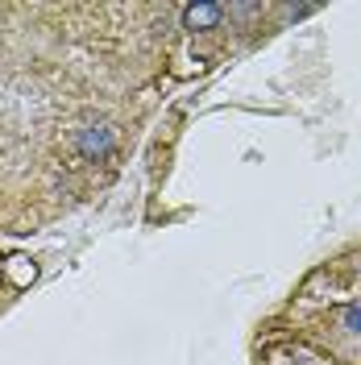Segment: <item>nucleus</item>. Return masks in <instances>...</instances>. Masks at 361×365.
<instances>
[{"label": "nucleus", "instance_id": "1", "mask_svg": "<svg viewBox=\"0 0 361 365\" xmlns=\"http://www.w3.org/2000/svg\"><path fill=\"white\" fill-rule=\"evenodd\" d=\"M108 150H113V129L108 125H91V129L79 133V154L83 158H104Z\"/></svg>", "mask_w": 361, "mask_h": 365}, {"label": "nucleus", "instance_id": "3", "mask_svg": "<svg viewBox=\"0 0 361 365\" xmlns=\"http://www.w3.org/2000/svg\"><path fill=\"white\" fill-rule=\"evenodd\" d=\"M340 319H345V328H349V332H357V336H361V303L345 307V312H340Z\"/></svg>", "mask_w": 361, "mask_h": 365}, {"label": "nucleus", "instance_id": "2", "mask_svg": "<svg viewBox=\"0 0 361 365\" xmlns=\"http://www.w3.org/2000/svg\"><path fill=\"white\" fill-rule=\"evenodd\" d=\"M220 17H225V4H187V9H183L187 29H212Z\"/></svg>", "mask_w": 361, "mask_h": 365}]
</instances>
